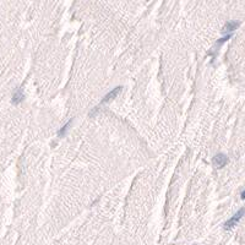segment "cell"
Wrapping results in <instances>:
<instances>
[{"label": "cell", "mask_w": 245, "mask_h": 245, "mask_svg": "<svg viewBox=\"0 0 245 245\" xmlns=\"http://www.w3.org/2000/svg\"><path fill=\"white\" fill-rule=\"evenodd\" d=\"M243 214H244V209H240V210L238 211L230 219H228L227 222H226V224H224V229H230V228H233L234 226H237V223L240 221V218L243 217Z\"/></svg>", "instance_id": "cell-2"}, {"label": "cell", "mask_w": 245, "mask_h": 245, "mask_svg": "<svg viewBox=\"0 0 245 245\" xmlns=\"http://www.w3.org/2000/svg\"><path fill=\"white\" fill-rule=\"evenodd\" d=\"M23 97H25V96H23V91H22L21 88H19V90L14 93V96H12V99H11V101H12V103H14V104H19V103L23 99Z\"/></svg>", "instance_id": "cell-5"}, {"label": "cell", "mask_w": 245, "mask_h": 245, "mask_svg": "<svg viewBox=\"0 0 245 245\" xmlns=\"http://www.w3.org/2000/svg\"><path fill=\"white\" fill-rule=\"evenodd\" d=\"M242 199H245V192H244V190L242 191Z\"/></svg>", "instance_id": "cell-7"}, {"label": "cell", "mask_w": 245, "mask_h": 245, "mask_svg": "<svg viewBox=\"0 0 245 245\" xmlns=\"http://www.w3.org/2000/svg\"><path fill=\"white\" fill-rule=\"evenodd\" d=\"M228 157L224 153H217L213 158H212V164L214 168H223L227 163H228Z\"/></svg>", "instance_id": "cell-1"}, {"label": "cell", "mask_w": 245, "mask_h": 245, "mask_svg": "<svg viewBox=\"0 0 245 245\" xmlns=\"http://www.w3.org/2000/svg\"><path fill=\"white\" fill-rule=\"evenodd\" d=\"M121 86H118V87H115V88H113L109 93H107L104 97H103V99H102V102H101V104H103V103H107V102H109V101H112V99H114L119 93H120V91H121Z\"/></svg>", "instance_id": "cell-3"}, {"label": "cell", "mask_w": 245, "mask_h": 245, "mask_svg": "<svg viewBox=\"0 0 245 245\" xmlns=\"http://www.w3.org/2000/svg\"><path fill=\"white\" fill-rule=\"evenodd\" d=\"M70 125H71V120L70 121H68V123H66V124H65V125H64V126L58 131V136H59V137L65 136V134H66V131H68V129H69V126H70Z\"/></svg>", "instance_id": "cell-6"}, {"label": "cell", "mask_w": 245, "mask_h": 245, "mask_svg": "<svg viewBox=\"0 0 245 245\" xmlns=\"http://www.w3.org/2000/svg\"><path fill=\"white\" fill-rule=\"evenodd\" d=\"M238 26H239V23H238L237 21H228V22L223 26L222 31H223L224 33H226V32H228V35H232V32H233V31H235Z\"/></svg>", "instance_id": "cell-4"}]
</instances>
